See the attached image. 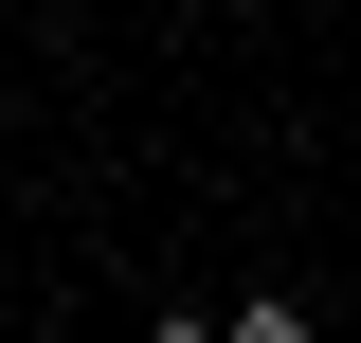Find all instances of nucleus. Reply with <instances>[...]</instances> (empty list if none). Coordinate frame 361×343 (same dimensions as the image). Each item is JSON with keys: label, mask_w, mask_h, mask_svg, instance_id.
I'll list each match as a JSON object with an SVG mask.
<instances>
[{"label": "nucleus", "mask_w": 361, "mask_h": 343, "mask_svg": "<svg viewBox=\"0 0 361 343\" xmlns=\"http://www.w3.org/2000/svg\"><path fill=\"white\" fill-rule=\"evenodd\" d=\"M217 343H307V307H289V289H235V307H217Z\"/></svg>", "instance_id": "obj_1"}]
</instances>
